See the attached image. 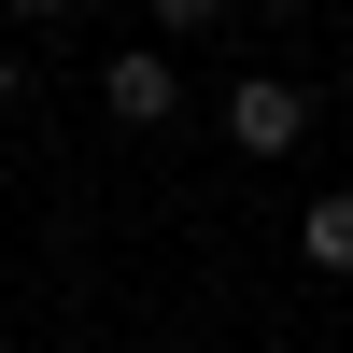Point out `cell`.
I'll use <instances>...</instances> for the list:
<instances>
[{
	"label": "cell",
	"mask_w": 353,
	"mask_h": 353,
	"mask_svg": "<svg viewBox=\"0 0 353 353\" xmlns=\"http://www.w3.org/2000/svg\"><path fill=\"white\" fill-rule=\"evenodd\" d=\"M311 113H325V99H311L297 71H241V85H226V141H241V156H297Z\"/></svg>",
	"instance_id": "cell-1"
},
{
	"label": "cell",
	"mask_w": 353,
	"mask_h": 353,
	"mask_svg": "<svg viewBox=\"0 0 353 353\" xmlns=\"http://www.w3.org/2000/svg\"><path fill=\"white\" fill-rule=\"evenodd\" d=\"M99 113H113V128H170V113H184V57H170V43L99 57Z\"/></svg>",
	"instance_id": "cell-2"
},
{
	"label": "cell",
	"mask_w": 353,
	"mask_h": 353,
	"mask_svg": "<svg viewBox=\"0 0 353 353\" xmlns=\"http://www.w3.org/2000/svg\"><path fill=\"white\" fill-rule=\"evenodd\" d=\"M297 269H311V283H353V184L297 198Z\"/></svg>",
	"instance_id": "cell-3"
},
{
	"label": "cell",
	"mask_w": 353,
	"mask_h": 353,
	"mask_svg": "<svg viewBox=\"0 0 353 353\" xmlns=\"http://www.w3.org/2000/svg\"><path fill=\"white\" fill-rule=\"evenodd\" d=\"M241 0H156V43H198V28H226Z\"/></svg>",
	"instance_id": "cell-4"
},
{
	"label": "cell",
	"mask_w": 353,
	"mask_h": 353,
	"mask_svg": "<svg viewBox=\"0 0 353 353\" xmlns=\"http://www.w3.org/2000/svg\"><path fill=\"white\" fill-rule=\"evenodd\" d=\"M0 14H14V28H71L85 0H0Z\"/></svg>",
	"instance_id": "cell-5"
},
{
	"label": "cell",
	"mask_w": 353,
	"mask_h": 353,
	"mask_svg": "<svg viewBox=\"0 0 353 353\" xmlns=\"http://www.w3.org/2000/svg\"><path fill=\"white\" fill-rule=\"evenodd\" d=\"M14 85H28V57H14V14H0V99H14Z\"/></svg>",
	"instance_id": "cell-6"
},
{
	"label": "cell",
	"mask_w": 353,
	"mask_h": 353,
	"mask_svg": "<svg viewBox=\"0 0 353 353\" xmlns=\"http://www.w3.org/2000/svg\"><path fill=\"white\" fill-rule=\"evenodd\" d=\"M241 14H297V0H241Z\"/></svg>",
	"instance_id": "cell-7"
}]
</instances>
